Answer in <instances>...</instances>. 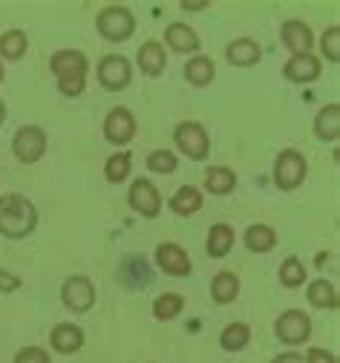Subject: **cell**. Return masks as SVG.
<instances>
[{
  "label": "cell",
  "mask_w": 340,
  "mask_h": 363,
  "mask_svg": "<svg viewBox=\"0 0 340 363\" xmlns=\"http://www.w3.org/2000/svg\"><path fill=\"white\" fill-rule=\"evenodd\" d=\"M95 29H99V35L110 43H124L136 32V18L127 6L113 4V6H104L99 15H95Z\"/></svg>",
  "instance_id": "3957f363"
},
{
  "label": "cell",
  "mask_w": 340,
  "mask_h": 363,
  "mask_svg": "<svg viewBox=\"0 0 340 363\" xmlns=\"http://www.w3.org/2000/svg\"><path fill=\"white\" fill-rule=\"evenodd\" d=\"M306 280H309V271H306V265H303L300 257H285V259L280 262V286H285V289H300Z\"/></svg>",
  "instance_id": "f1b7e54d"
},
{
  "label": "cell",
  "mask_w": 340,
  "mask_h": 363,
  "mask_svg": "<svg viewBox=\"0 0 340 363\" xmlns=\"http://www.w3.org/2000/svg\"><path fill=\"white\" fill-rule=\"evenodd\" d=\"M15 363H53V360H50V352L40 346H23V349H18Z\"/></svg>",
  "instance_id": "e575fe53"
},
{
  "label": "cell",
  "mask_w": 340,
  "mask_h": 363,
  "mask_svg": "<svg viewBox=\"0 0 340 363\" xmlns=\"http://www.w3.org/2000/svg\"><path fill=\"white\" fill-rule=\"evenodd\" d=\"M214 78H216V64L208 55H193L185 64V81L190 86H208Z\"/></svg>",
  "instance_id": "7402d4cb"
},
{
  "label": "cell",
  "mask_w": 340,
  "mask_h": 363,
  "mask_svg": "<svg viewBox=\"0 0 340 363\" xmlns=\"http://www.w3.org/2000/svg\"><path fill=\"white\" fill-rule=\"evenodd\" d=\"M4 75H6V67H4V61H0V81H4Z\"/></svg>",
  "instance_id": "60d3db41"
},
{
  "label": "cell",
  "mask_w": 340,
  "mask_h": 363,
  "mask_svg": "<svg viewBox=\"0 0 340 363\" xmlns=\"http://www.w3.org/2000/svg\"><path fill=\"white\" fill-rule=\"evenodd\" d=\"M280 38H283V47L291 55H306L314 47V32L309 23H303L300 18H288L280 26Z\"/></svg>",
  "instance_id": "7c38bea8"
},
{
  "label": "cell",
  "mask_w": 340,
  "mask_h": 363,
  "mask_svg": "<svg viewBox=\"0 0 340 363\" xmlns=\"http://www.w3.org/2000/svg\"><path fill=\"white\" fill-rule=\"evenodd\" d=\"M18 289H21V277L12 274V271H6V268H0V294H12Z\"/></svg>",
  "instance_id": "8d00e7d4"
},
{
  "label": "cell",
  "mask_w": 340,
  "mask_h": 363,
  "mask_svg": "<svg viewBox=\"0 0 340 363\" xmlns=\"http://www.w3.org/2000/svg\"><path fill=\"white\" fill-rule=\"evenodd\" d=\"M202 185H205V191L211 196H228L236 188V173L231 167H225V164H214V167L205 170V182H202Z\"/></svg>",
  "instance_id": "ffe728a7"
},
{
  "label": "cell",
  "mask_w": 340,
  "mask_h": 363,
  "mask_svg": "<svg viewBox=\"0 0 340 363\" xmlns=\"http://www.w3.org/2000/svg\"><path fill=\"white\" fill-rule=\"evenodd\" d=\"M61 303H64L70 311H75V314L89 311V308L95 306V286H92V280L84 277V274L67 277L64 286H61Z\"/></svg>",
  "instance_id": "ba28073f"
},
{
  "label": "cell",
  "mask_w": 340,
  "mask_h": 363,
  "mask_svg": "<svg viewBox=\"0 0 340 363\" xmlns=\"http://www.w3.org/2000/svg\"><path fill=\"white\" fill-rule=\"evenodd\" d=\"M46 147H50V139H46V130L38 124H23L18 127L15 139H12V153L18 156V162L23 164H35L46 156Z\"/></svg>",
  "instance_id": "8992f818"
},
{
  "label": "cell",
  "mask_w": 340,
  "mask_h": 363,
  "mask_svg": "<svg viewBox=\"0 0 340 363\" xmlns=\"http://www.w3.org/2000/svg\"><path fill=\"white\" fill-rule=\"evenodd\" d=\"M104 139L110 145H130L136 139V116L127 107H113L104 118Z\"/></svg>",
  "instance_id": "8fae6325"
},
{
  "label": "cell",
  "mask_w": 340,
  "mask_h": 363,
  "mask_svg": "<svg viewBox=\"0 0 340 363\" xmlns=\"http://www.w3.org/2000/svg\"><path fill=\"white\" fill-rule=\"evenodd\" d=\"M29 50V38L21 29H9L0 35V61H21Z\"/></svg>",
  "instance_id": "4316f807"
},
{
  "label": "cell",
  "mask_w": 340,
  "mask_h": 363,
  "mask_svg": "<svg viewBox=\"0 0 340 363\" xmlns=\"http://www.w3.org/2000/svg\"><path fill=\"white\" fill-rule=\"evenodd\" d=\"M168 205H170V211L176 216H193V213L202 211L205 196H202V191L197 185H182V188H176V194L170 196Z\"/></svg>",
  "instance_id": "d6986e66"
},
{
  "label": "cell",
  "mask_w": 340,
  "mask_h": 363,
  "mask_svg": "<svg viewBox=\"0 0 340 363\" xmlns=\"http://www.w3.org/2000/svg\"><path fill=\"white\" fill-rule=\"evenodd\" d=\"M165 43H168L173 52H182V55H197L199 47H202L197 29L187 26V23H182V21H176V23H170V26L165 29Z\"/></svg>",
  "instance_id": "2e32d148"
},
{
  "label": "cell",
  "mask_w": 340,
  "mask_h": 363,
  "mask_svg": "<svg viewBox=\"0 0 340 363\" xmlns=\"http://www.w3.org/2000/svg\"><path fill=\"white\" fill-rule=\"evenodd\" d=\"M50 346H53L58 354H75V352H81V346H84V332H81V326H75V323H58V326L50 332Z\"/></svg>",
  "instance_id": "ac0fdd59"
},
{
  "label": "cell",
  "mask_w": 340,
  "mask_h": 363,
  "mask_svg": "<svg viewBox=\"0 0 340 363\" xmlns=\"http://www.w3.org/2000/svg\"><path fill=\"white\" fill-rule=\"evenodd\" d=\"M179 9L182 12H202V9H208V0H182Z\"/></svg>",
  "instance_id": "74e56055"
},
{
  "label": "cell",
  "mask_w": 340,
  "mask_h": 363,
  "mask_svg": "<svg viewBox=\"0 0 340 363\" xmlns=\"http://www.w3.org/2000/svg\"><path fill=\"white\" fill-rule=\"evenodd\" d=\"M320 72H323V64H320V58L312 55V52H306V55H291V58L283 64V75H285L288 81H295V84H312V81L320 78Z\"/></svg>",
  "instance_id": "5bb4252c"
},
{
  "label": "cell",
  "mask_w": 340,
  "mask_h": 363,
  "mask_svg": "<svg viewBox=\"0 0 340 363\" xmlns=\"http://www.w3.org/2000/svg\"><path fill=\"white\" fill-rule=\"evenodd\" d=\"M173 142H176L179 153H185L193 162H202L211 153V135H208L205 124H199V121H179L173 130Z\"/></svg>",
  "instance_id": "5b68a950"
},
{
  "label": "cell",
  "mask_w": 340,
  "mask_h": 363,
  "mask_svg": "<svg viewBox=\"0 0 340 363\" xmlns=\"http://www.w3.org/2000/svg\"><path fill=\"white\" fill-rule=\"evenodd\" d=\"M124 262L133 265V271H119V280H121L124 286L138 289V286H148V283H150V268H148V259H144V257L133 254V257H127Z\"/></svg>",
  "instance_id": "f546056e"
},
{
  "label": "cell",
  "mask_w": 340,
  "mask_h": 363,
  "mask_svg": "<svg viewBox=\"0 0 340 363\" xmlns=\"http://www.w3.org/2000/svg\"><path fill=\"white\" fill-rule=\"evenodd\" d=\"M314 133L320 142H337L340 135V104H326L314 116Z\"/></svg>",
  "instance_id": "cb8c5ba5"
},
{
  "label": "cell",
  "mask_w": 340,
  "mask_h": 363,
  "mask_svg": "<svg viewBox=\"0 0 340 363\" xmlns=\"http://www.w3.org/2000/svg\"><path fill=\"white\" fill-rule=\"evenodd\" d=\"M156 262H159V268L165 271V274H170V277H187L193 271V262H190L187 251L179 242H162L156 248Z\"/></svg>",
  "instance_id": "4fadbf2b"
},
{
  "label": "cell",
  "mask_w": 340,
  "mask_h": 363,
  "mask_svg": "<svg viewBox=\"0 0 340 363\" xmlns=\"http://www.w3.org/2000/svg\"><path fill=\"white\" fill-rule=\"evenodd\" d=\"M4 121H6V104L0 101V127H4Z\"/></svg>",
  "instance_id": "ab89813d"
},
{
  "label": "cell",
  "mask_w": 340,
  "mask_h": 363,
  "mask_svg": "<svg viewBox=\"0 0 340 363\" xmlns=\"http://www.w3.org/2000/svg\"><path fill=\"white\" fill-rule=\"evenodd\" d=\"M95 75H99V84L104 89H110V93H119V89H127L130 86V78H133V67L124 55H104L99 69H95Z\"/></svg>",
  "instance_id": "30bf717a"
},
{
  "label": "cell",
  "mask_w": 340,
  "mask_h": 363,
  "mask_svg": "<svg viewBox=\"0 0 340 363\" xmlns=\"http://www.w3.org/2000/svg\"><path fill=\"white\" fill-rule=\"evenodd\" d=\"M38 228V208L23 194L0 196V234L6 240H26Z\"/></svg>",
  "instance_id": "6da1fadb"
},
{
  "label": "cell",
  "mask_w": 340,
  "mask_h": 363,
  "mask_svg": "<svg viewBox=\"0 0 340 363\" xmlns=\"http://www.w3.org/2000/svg\"><path fill=\"white\" fill-rule=\"evenodd\" d=\"M176 167H179V156L173 150H168V147H159V150H153L148 156V170L150 173L168 176V173H176Z\"/></svg>",
  "instance_id": "d6a6232c"
},
{
  "label": "cell",
  "mask_w": 340,
  "mask_h": 363,
  "mask_svg": "<svg viewBox=\"0 0 340 363\" xmlns=\"http://www.w3.org/2000/svg\"><path fill=\"white\" fill-rule=\"evenodd\" d=\"M248 343H251V326L248 323H239V320L228 323L222 329V335H219V346L225 352H242Z\"/></svg>",
  "instance_id": "83f0119b"
},
{
  "label": "cell",
  "mask_w": 340,
  "mask_h": 363,
  "mask_svg": "<svg viewBox=\"0 0 340 363\" xmlns=\"http://www.w3.org/2000/svg\"><path fill=\"white\" fill-rule=\"evenodd\" d=\"M211 297L216 306H228L239 297V277L234 271H216L211 280Z\"/></svg>",
  "instance_id": "603a6c76"
},
{
  "label": "cell",
  "mask_w": 340,
  "mask_h": 363,
  "mask_svg": "<svg viewBox=\"0 0 340 363\" xmlns=\"http://www.w3.org/2000/svg\"><path fill=\"white\" fill-rule=\"evenodd\" d=\"M50 69L58 81V89L70 99L84 96L87 89V72H89V61L81 50H58L50 58Z\"/></svg>",
  "instance_id": "7a4b0ae2"
},
{
  "label": "cell",
  "mask_w": 340,
  "mask_h": 363,
  "mask_svg": "<svg viewBox=\"0 0 340 363\" xmlns=\"http://www.w3.org/2000/svg\"><path fill=\"white\" fill-rule=\"evenodd\" d=\"M271 363H306V357H303L300 352H283V354H277Z\"/></svg>",
  "instance_id": "f35d334b"
},
{
  "label": "cell",
  "mask_w": 340,
  "mask_h": 363,
  "mask_svg": "<svg viewBox=\"0 0 340 363\" xmlns=\"http://www.w3.org/2000/svg\"><path fill=\"white\" fill-rule=\"evenodd\" d=\"M127 202L144 219H153L162 213V194L156 191V185L150 179H136L127 191Z\"/></svg>",
  "instance_id": "9c48e42d"
},
{
  "label": "cell",
  "mask_w": 340,
  "mask_h": 363,
  "mask_svg": "<svg viewBox=\"0 0 340 363\" xmlns=\"http://www.w3.org/2000/svg\"><path fill=\"white\" fill-rule=\"evenodd\" d=\"M234 242H236V234H234V228H231L228 222H216V225H211L208 240H205V245H208V257H214V259L228 257V251L234 248Z\"/></svg>",
  "instance_id": "44dd1931"
},
{
  "label": "cell",
  "mask_w": 340,
  "mask_h": 363,
  "mask_svg": "<svg viewBox=\"0 0 340 363\" xmlns=\"http://www.w3.org/2000/svg\"><path fill=\"white\" fill-rule=\"evenodd\" d=\"M306 173H309V164H306L300 150L285 147V150L277 153V159H274V185L280 191H297L303 185Z\"/></svg>",
  "instance_id": "277c9868"
},
{
  "label": "cell",
  "mask_w": 340,
  "mask_h": 363,
  "mask_svg": "<svg viewBox=\"0 0 340 363\" xmlns=\"http://www.w3.org/2000/svg\"><path fill=\"white\" fill-rule=\"evenodd\" d=\"M225 58L234 67H254V64H260L263 50H260V43L251 40V38H236L225 47Z\"/></svg>",
  "instance_id": "e0dca14e"
},
{
  "label": "cell",
  "mask_w": 340,
  "mask_h": 363,
  "mask_svg": "<svg viewBox=\"0 0 340 363\" xmlns=\"http://www.w3.org/2000/svg\"><path fill=\"white\" fill-rule=\"evenodd\" d=\"M136 61H138V69L141 75L148 78H159L168 67V52H165V43L162 40H144L138 52H136Z\"/></svg>",
  "instance_id": "9a60e30c"
},
{
  "label": "cell",
  "mask_w": 340,
  "mask_h": 363,
  "mask_svg": "<svg viewBox=\"0 0 340 363\" xmlns=\"http://www.w3.org/2000/svg\"><path fill=\"white\" fill-rule=\"evenodd\" d=\"M306 297H309V303H312L314 308H329V311H334L337 303H340V297H337V286L329 283L326 277L312 280L309 289H306Z\"/></svg>",
  "instance_id": "d4e9b609"
},
{
  "label": "cell",
  "mask_w": 340,
  "mask_h": 363,
  "mask_svg": "<svg viewBox=\"0 0 340 363\" xmlns=\"http://www.w3.org/2000/svg\"><path fill=\"white\" fill-rule=\"evenodd\" d=\"M185 308V297L176 294V291H168V294H159L153 300V317L156 320H173V317H179Z\"/></svg>",
  "instance_id": "4dcf8cb0"
},
{
  "label": "cell",
  "mask_w": 340,
  "mask_h": 363,
  "mask_svg": "<svg viewBox=\"0 0 340 363\" xmlns=\"http://www.w3.org/2000/svg\"><path fill=\"white\" fill-rule=\"evenodd\" d=\"M277 245V231L265 222H254L251 228L246 231V248L254 254H268Z\"/></svg>",
  "instance_id": "484cf974"
},
{
  "label": "cell",
  "mask_w": 340,
  "mask_h": 363,
  "mask_svg": "<svg viewBox=\"0 0 340 363\" xmlns=\"http://www.w3.org/2000/svg\"><path fill=\"white\" fill-rule=\"evenodd\" d=\"M320 52H323V58L331 61V64L340 61V26H337V23H331V26L320 35Z\"/></svg>",
  "instance_id": "836d02e7"
},
{
  "label": "cell",
  "mask_w": 340,
  "mask_h": 363,
  "mask_svg": "<svg viewBox=\"0 0 340 363\" xmlns=\"http://www.w3.org/2000/svg\"><path fill=\"white\" fill-rule=\"evenodd\" d=\"M303 357H306V363H337V354L334 352H326L320 346H309V352Z\"/></svg>",
  "instance_id": "d590c367"
},
{
  "label": "cell",
  "mask_w": 340,
  "mask_h": 363,
  "mask_svg": "<svg viewBox=\"0 0 340 363\" xmlns=\"http://www.w3.org/2000/svg\"><path fill=\"white\" fill-rule=\"evenodd\" d=\"M274 335L285 346H303L312 337V317L303 308H285L274 323Z\"/></svg>",
  "instance_id": "52a82bcc"
},
{
  "label": "cell",
  "mask_w": 340,
  "mask_h": 363,
  "mask_svg": "<svg viewBox=\"0 0 340 363\" xmlns=\"http://www.w3.org/2000/svg\"><path fill=\"white\" fill-rule=\"evenodd\" d=\"M130 170H133L130 153H116V156H110L107 164H104V179L113 182V185H121V182L130 176Z\"/></svg>",
  "instance_id": "1f68e13d"
}]
</instances>
